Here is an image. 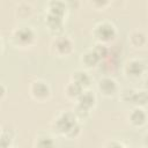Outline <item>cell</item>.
Instances as JSON below:
<instances>
[{
    "label": "cell",
    "instance_id": "7c38bea8",
    "mask_svg": "<svg viewBox=\"0 0 148 148\" xmlns=\"http://www.w3.org/2000/svg\"><path fill=\"white\" fill-rule=\"evenodd\" d=\"M67 92L71 95V96H80V94L82 92V87L79 86L77 83H71L68 87H67Z\"/></svg>",
    "mask_w": 148,
    "mask_h": 148
},
{
    "label": "cell",
    "instance_id": "7a4b0ae2",
    "mask_svg": "<svg viewBox=\"0 0 148 148\" xmlns=\"http://www.w3.org/2000/svg\"><path fill=\"white\" fill-rule=\"evenodd\" d=\"M96 35L98 36L99 39L109 40V39H111L114 36V29H113L112 25H110L108 23H103V24H101V25L97 27Z\"/></svg>",
    "mask_w": 148,
    "mask_h": 148
},
{
    "label": "cell",
    "instance_id": "9c48e42d",
    "mask_svg": "<svg viewBox=\"0 0 148 148\" xmlns=\"http://www.w3.org/2000/svg\"><path fill=\"white\" fill-rule=\"evenodd\" d=\"M145 119H146V116L143 113L142 110H134L131 114V120L133 124L135 125H141L145 123Z\"/></svg>",
    "mask_w": 148,
    "mask_h": 148
},
{
    "label": "cell",
    "instance_id": "e0dca14e",
    "mask_svg": "<svg viewBox=\"0 0 148 148\" xmlns=\"http://www.w3.org/2000/svg\"><path fill=\"white\" fill-rule=\"evenodd\" d=\"M10 142V138L6 134H3L1 138H0V148H7L8 145Z\"/></svg>",
    "mask_w": 148,
    "mask_h": 148
},
{
    "label": "cell",
    "instance_id": "6da1fadb",
    "mask_svg": "<svg viewBox=\"0 0 148 148\" xmlns=\"http://www.w3.org/2000/svg\"><path fill=\"white\" fill-rule=\"evenodd\" d=\"M75 118L72 113H65L62 114L56 123V127L59 132L68 134L69 131L75 126Z\"/></svg>",
    "mask_w": 148,
    "mask_h": 148
},
{
    "label": "cell",
    "instance_id": "8fae6325",
    "mask_svg": "<svg viewBox=\"0 0 148 148\" xmlns=\"http://www.w3.org/2000/svg\"><path fill=\"white\" fill-rule=\"evenodd\" d=\"M99 60V58L96 56V53L94 51H90V52H87L83 57V61L88 65V66H94L97 61Z\"/></svg>",
    "mask_w": 148,
    "mask_h": 148
},
{
    "label": "cell",
    "instance_id": "d6986e66",
    "mask_svg": "<svg viewBox=\"0 0 148 148\" xmlns=\"http://www.w3.org/2000/svg\"><path fill=\"white\" fill-rule=\"evenodd\" d=\"M2 94H3V87H2L1 84H0V96H1Z\"/></svg>",
    "mask_w": 148,
    "mask_h": 148
},
{
    "label": "cell",
    "instance_id": "2e32d148",
    "mask_svg": "<svg viewBox=\"0 0 148 148\" xmlns=\"http://www.w3.org/2000/svg\"><path fill=\"white\" fill-rule=\"evenodd\" d=\"M94 52L96 53V56H97L98 58H102V57H104V56L106 54V49H105L104 45H97V46L95 47Z\"/></svg>",
    "mask_w": 148,
    "mask_h": 148
},
{
    "label": "cell",
    "instance_id": "ba28073f",
    "mask_svg": "<svg viewBox=\"0 0 148 148\" xmlns=\"http://www.w3.org/2000/svg\"><path fill=\"white\" fill-rule=\"evenodd\" d=\"M142 71H143V65H142L140 61H132V62L128 64L127 72H128L131 75L138 76V75L141 74Z\"/></svg>",
    "mask_w": 148,
    "mask_h": 148
},
{
    "label": "cell",
    "instance_id": "5bb4252c",
    "mask_svg": "<svg viewBox=\"0 0 148 148\" xmlns=\"http://www.w3.org/2000/svg\"><path fill=\"white\" fill-rule=\"evenodd\" d=\"M51 8H52V14L60 16L62 15V13L65 12V7L61 2H52L51 3Z\"/></svg>",
    "mask_w": 148,
    "mask_h": 148
},
{
    "label": "cell",
    "instance_id": "52a82bcc",
    "mask_svg": "<svg viewBox=\"0 0 148 148\" xmlns=\"http://www.w3.org/2000/svg\"><path fill=\"white\" fill-rule=\"evenodd\" d=\"M80 105L88 109L89 106H91L95 102V97L90 91H86V92H81L80 94Z\"/></svg>",
    "mask_w": 148,
    "mask_h": 148
},
{
    "label": "cell",
    "instance_id": "ac0fdd59",
    "mask_svg": "<svg viewBox=\"0 0 148 148\" xmlns=\"http://www.w3.org/2000/svg\"><path fill=\"white\" fill-rule=\"evenodd\" d=\"M110 148H123L120 145H118V143H112L111 146H110Z\"/></svg>",
    "mask_w": 148,
    "mask_h": 148
},
{
    "label": "cell",
    "instance_id": "30bf717a",
    "mask_svg": "<svg viewBox=\"0 0 148 148\" xmlns=\"http://www.w3.org/2000/svg\"><path fill=\"white\" fill-rule=\"evenodd\" d=\"M75 83L79 86H88L89 84V76L84 72H77L75 73Z\"/></svg>",
    "mask_w": 148,
    "mask_h": 148
},
{
    "label": "cell",
    "instance_id": "3957f363",
    "mask_svg": "<svg viewBox=\"0 0 148 148\" xmlns=\"http://www.w3.org/2000/svg\"><path fill=\"white\" fill-rule=\"evenodd\" d=\"M117 89L116 82L111 79H103L99 82V90L105 95H112Z\"/></svg>",
    "mask_w": 148,
    "mask_h": 148
},
{
    "label": "cell",
    "instance_id": "5b68a950",
    "mask_svg": "<svg viewBox=\"0 0 148 148\" xmlns=\"http://www.w3.org/2000/svg\"><path fill=\"white\" fill-rule=\"evenodd\" d=\"M32 92L38 98H44L49 95V88L44 82H35L32 86Z\"/></svg>",
    "mask_w": 148,
    "mask_h": 148
},
{
    "label": "cell",
    "instance_id": "277c9868",
    "mask_svg": "<svg viewBox=\"0 0 148 148\" xmlns=\"http://www.w3.org/2000/svg\"><path fill=\"white\" fill-rule=\"evenodd\" d=\"M32 38H34V34L29 28H22L16 32V39L21 44H28L32 40Z\"/></svg>",
    "mask_w": 148,
    "mask_h": 148
},
{
    "label": "cell",
    "instance_id": "4fadbf2b",
    "mask_svg": "<svg viewBox=\"0 0 148 148\" xmlns=\"http://www.w3.org/2000/svg\"><path fill=\"white\" fill-rule=\"evenodd\" d=\"M47 22H49V24H50V27L52 28V29H57V28H60V23H61V21H60V16H57V15H54V14H50L49 15V17H47Z\"/></svg>",
    "mask_w": 148,
    "mask_h": 148
},
{
    "label": "cell",
    "instance_id": "8992f818",
    "mask_svg": "<svg viewBox=\"0 0 148 148\" xmlns=\"http://www.w3.org/2000/svg\"><path fill=\"white\" fill-rule=\"evenodd\" d=\"M56 46H57V49H58V51L60 52V53H68L71 50H72V43H71V40L68 39V38H66V37H61V38H59L58 40H57V43H56Z\"/></svg>",
    "mask_w": 148,
    "mask_h": 148
},
{
    "label": "cell",
    "instance_id": "9a60e30c",
    "mask_svg": "<svg viewBox=\"0 0 148 148\" xmlns=\"http://www.w3.org/2000/svg\"><path fill=\"white\" fill-rule=\"evenodd\" d=\"M38 148H53V141L50 138H43L38 141Z\"/></svg>",
    "mask_w": 148,
    "mask_h": 148
}]
</instances>
